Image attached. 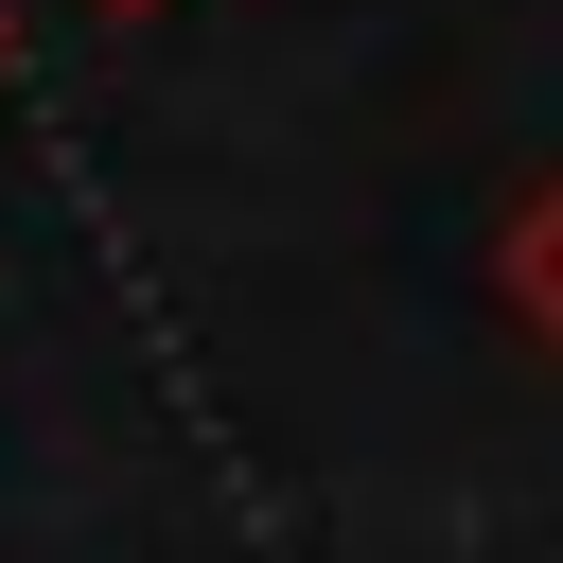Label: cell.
Wrapping results in <instances>:
<instances>
[{
	"label": "cell",
	"instance_id": "6da1fadb",
	"mask_svg": "<svg viewBox=\"0 0 563 563\" xmlns=\"http://www.w3.org/2000/svg\"><path fill=\"white\" fill-rule=\"evenodd\" d=\"M510 317H528V334L563 352V176H545V194L510 211Z\"/></svg>",
	"mask_w": 563,
	"mask_h": 563
},
{
	"label": "cell",
	"instance_id": "7a4b0ae2",
	"mask_svg": "<svg viewBox=\"0 0 563 563\" xmlns=\"http://www.w3.org/2000/svg\"><path fill=\"white\" fill-rule=\"evenodd\" d=\"M88 18H176V0H88Z\"/></svg>",
	"mask_w": 563,
	"mask_h": 563
}]
</instances>
